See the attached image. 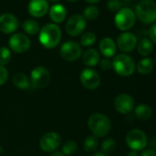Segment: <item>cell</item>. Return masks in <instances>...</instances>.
I'll return each instance as SVG.
<instances>
[{"label": "cell", "instance_id": "29", "mask_svg": "<svg viewBox=\"0 0 156 156\" xmlns=\"http://www.w3.org/2000/svg\"><path fill=\"white\" fill-rule=\"evenodd\" d=\"M116 141L111 139V138H108V139H106L105 140H103L102 144H101V149H102V152L106 153V154H108V153H111L115 151L116 149Z\"/></svg>", "mask_w": 156, "mask_h": 156}, {"label": "cell", "instance_id": "42", "mask_svg": "<svg viewBox=\"0 0 156 156\" xmlns=\"http://www.w3.org/2000/svg\"><path fill=\"white\" fill-rule=\"evenodd\" d=\"M155 64H156V58H155Z\"/></svg>", "mask_w": 156, "mask_h": 156}, {"label": "cell", "instance_id": "35", "mask_svg": "<svg viewBox=\"0 0 156 156\" xmlns=\"http://www.w3.org/2000/svg\"><path fill=\"white\" fill-rule=\"evenodd\" d=\"M140 156H156V151H154L152 149L144 150Z\"/></svg>", "mask_w": 156, "mask_h": 156}, {"label": "cell", "instance_id": "8", "mask_svg": "<svg viewBox=\"0 0 156 156\" xmlns=\"http://www.w3.org/2000/svg\"><path fill=\"white\" fill-rule=\"evenodd\" d=\"M61 56L67 62H73L80 58L82 55L81 46L75 41H70L64 42L60 49Z\"/></svg>", "mask_w": 156, "mask_h": 156}, {"label": "cell", "instance_id": "13", "mask_svg": "<svg viewBox=\"0 0 156 156\" xmlns=\"http://www.w3.org/2000/svg\"><path fill=\"white\" fill-rule=\"evenodd\" d=\"M114 107L120 114H129L134 109V100L128 94H119L114 100Z\"/></svg>", "mask_w": 156, "mask_h": 156}, {"label": "cell", "instance_id": "17", "mask_svg": "<svg viewBox=\"0 0 156 156\" xmlns=\"http://www.w3.org/2000/svg\"><path fill=\"white\" fill-rule=\"evenodd\" d=\"M99 50L104 56L109 58L115 55L117 51V46L112 39L107 37L101 40L99 43Z\"/></svg>", "mask_w": 156, "mask_h": 156}, {"label": "cell", "instance_id": "43", "mask_svg": "<svg viewBox=\"0 0 156 156\" xmlns=\"http://www.w3.org/2000/svg\"><path fill=\"white\" fill-rule=\"evenodd\" d=\"M128 1H129V0H128Z\"/></svg>", "mask_w": 156, "mask_h": 156}, {"label": "cell", "instance_id": "2", "mask_svg": "<svg viewBox=\"0 0 156 156\" xmlns=\"http://www.w3.org/2000/svg\"><path fill=\"white\" fill-rule=\"evenodd\" d=\"M87 125L91 132L97 138L105 137L111 129L110 119L106 115L100 113L92 114L87 120Z\"/></svg>", "mask_w": 156, "mask_h": 156}, {"label": "cell", "instance_id": "6", "mask_svg": "<svg viewBox=\"0 0 156 156\" xmlns=\"http://www.w3.org/2000/svg\"><path fill=\"white\" fill-rule=\"evenodd\" d=\"M136 21L135 13L128 8L121 9L115 16V25L122 31H126L131 29Z\"/></svg>", "mask_w": 156, "mask_h": 156}, {"label": "cell", "instance_id": "16", "mask_svg": "<svg viewBox=\"0 0 156 156\" xmlns=\"http://www.w3.org/2000/svg\"><path fill=\"white\" fill-rule=\"evenodd\" d=\"M28 10L33 18H42L49 10V4L47 0H30Z\"/></svg>", "mask_w": 156, "mask_h": 156}, {"label": "cell", "instance_id": "40", "mask_svg": "<svg viewBox=\"0 0 156 156\" xmlns=\"http://www.w3.org/2000/svg\"><path fill=\"white\" fill-rule=\"evenodd\" d=\"M47 1L51 2V3H56V2H58V1H59V0H47Z\"/></svg>", "mask_w": 156, "mask_h": 156}, {"label": "cell", "instance_id": "37", "mask_svg": "<svg viewBox=\"0 0 156 156\" xmlns=\"http://www.w3.org/2000/svg\"><path fill=\"white\" fill-rule=\"evenodd\" d=\"M92 156H108V155L106 154V153H104V152H102V151H98V152L94 153Z\"/></svg>", "mask_w": 156, "mask_h": 156}, {"label": "cell", "instance_id": "4", "mask_svg": "<svg viewBox=\"0 0 156 156\" xmlns=\"http://www.w3.org/2000/svg\"><path fill=\"white\" fill-rule=\"evenodd\" d=\"M112 68L119 76L128 77L134 73L136 66L134 60L129 55L120 53L114 58L112 62Z\"/></svg>", "mask_w": 156, "mask_h": 156}, {"label": "cell", "instance_id": "27", "mask_svg": "<svg viewBox=\"0 0 156 156\" xmlns=\"http://www.w3.org/2000/svg\"><path fill=\"white\" fill-rule=\"evenodd\" d=\"M11 61V52L10 50L7 47L0 48V65L6 66Z\"/></svg>", "mask_w": 156, "mask_h": 156}, {"label": "cell", "instance_id": "36", "mask_svg": "<svg viewBox=\"0 0 156 156\" xmlns=\"http://www.w3.org/2000/svg\"><path fill=\"white\" fill-rule=\"evenodd\" d=\"M50 156H64V154L62 151H54Z\"/></svg>", "mask_w": 156, "mask_h": 156}, {"label": "cell", "instance_id": "22", "mask_svg": "<svg viewBox=\"0 0 156 156\" xmlns=\"http://www.w3.org/2000/svg\"><path fill=\"white\" fill-rule=\"evenodd\" d=\"M137 49H138V51H139V53L140 55L146 57V56H149L152 52V51H153V43L151 41L150 39L143 38L138 42Z\"/></svg>", "mask_w": 156, "mask_h": 156}, {"label": "cell", "instance_id": "28", "mask_svg": "<svg viewBox=\"0 0 156 156\" xmlns=\"http://www.w3.org/2000/svg\"><path fill=\"white\" fill-rule=\"evenodd\" d=\"M96 40H97L96 35L91 31H87V32H86V33H84L82 35L80 41H81L82 46L89 47V46H92L96 42Z\"/></svg>", "mask_w": 156, "mask_h": 156}, {"label": "cell", "instance_id": "7", "mask_svg": "<svg viewBox=\"0 0 156 156\" xmlns=\"http://www.w3.org/2000/svg\"><path fill=\"white\" fill-rule=\"evenodd\" d=\"M51 81V73L43 66L35 67L30 73V84L34 88H45Z\"/></svg>", "mask_w": 156, "mask_h": 156}, {"label": "cell", "instance_id": "23", "mask_svg": "<svg viewBox=\"0 0 156 156\" xmlns=\"http://www.w3.org/2000/svg\"><path fill=\"white\" fill-rule=\"evenodd\" d=\"M13 83L19 89L27 90L30 87V81L29 77L23 73H18L13 76Z\"/></svg>", "mask_w": 156, "mask_h": 156}, {"label": "cell", "instance_id": "12", "mask_svg": "<svg viewBox=\"0 0 156 156\" xmlns=\"http://www.w3.org/2000/svg\"><path fill=\"white\" fill-rule=\"evenodd\" d=\"M61 136L57 132L50 131L41 137L40 140V146L43 151L51 152L58 149L61 144Z\"/></svg>", "mask_w": 156, "mask_h": 156}, {"label": "cell", "instance_id": "41", "mask_svg": "<svg viewBox=\"0 0 156 156\" xmlns=\"http://www.w3.org/2000/svg\"><path fill=\"white\" fill-rule=\"evenodd\" d=\"M67 1H70V2H75L77 0H67Z\"/></svg>", "mask_w": 156, "mask_h": 156}, {"label": "cell", "instance_id": "34", "mask_svg": "<svg viewBox=\"0 0 156 156\" xmlns=\"http://www.w3.org/2000/svg\"><path fill=\"white\" fill-rule=\"evenodd\" d=\"M100 67L104 71H108L112 68V62L109 59H103L100 62Z\"/></svg>", "mask_w": 156, "mask_h": 156}, {"label": "cell", "instance_id": "26", "mask_svg": "<svg viewBox=\"0 0 156 156\" xmlns=\"http://www.w3.org/2000/svg\"><path fill=\"white\" fill-rule=\"evenodd\" d=\"M99 15V10L97 7L95 6H88L85 10H84V19L87 20H95Z\"/></svg>", "mask_w": 156, "mask_h": 156}, {"label": "cell", "instance_id": "30", "mask_svg": "<svg viewBox=\"0 0 156 156\" xmlns=\"http://www.w3.org/2000/svg\"><path fill=\"white\" fill-rule=\"evenodd\" d=\"M77 151V144L73 140H67L62 147V152L64 154V156H70L73 155Z\"/></svg>", "mask_w": 156, "mask_h": 156}, {"label": "cell", "instance_id": "5", "mask_svg": "<svg viewBox=\"0 0 156 156\" xmlns=\"http://www.w3.org/2000/svg\"><path fill=\"white\" fill-rule=\"evenodd\" d=\"M126 143L134 151H142L147 145V136L144 131L139 129L129 130L126 135Z\"/></svg>", "mask_w": 156, "mask_h": 156}, {"label": "cell", "instance_id": "32", "mask_svg": "<svg viewBox=\"0 0 156 156\" xmlns=\"http://www.w3.org/2000/svg\"><path fill=\"white\" fill-rule=\"evenodd\" d=\"M9 78V72L5 66L0 65V86L4 85Z\"/></svg>", "mask_w": 156, "mask_h": 156}, {"label": "cell", "instance_id": "31", "mask_svg": "<svg viewBox=\"0 0 156 156\" xmlns=\"http://www.w3.org/2000/svg\"><path fill=\"white\" fill-rule=\"evenodd\" d=\"M107 6L110 11H119L121 9L122 4L119 0H109Z\"/></svg>", "mask_w": 156, "mask_h": 156}, {"label": "cell", "instance_id": "25", "mask_svg": "<svg viewBox=\"0 0 156 156\" xmlns=\"http://www.w3.org/2000/svg\"><path fill=\"white\" fill-rule=\"evenodd\" d=\"M98 146V140L96 136L91 135L86 138L84 140V149L87 152L94 151Z\"/></svg>", "mask_w": 156, "mask_h": 156}, {"label": "cell", "instance_id": "39", "mask_svg": "<svg viewBox=\"0 0 156 156\" xmlns=\"http://www.w3.org/2000/svg\"><path fill=\"white\" fill-rule=\"evenodd\" d=\"M101 0H86V2L89 3V4H97L98 2H100Z\"/></svg>", "mask_w": 156, "mask_h": 156}, {"label": "cell", "instance_id": "24", "mask_svg": "<svg viewBox=\"0 0 156 156\" xmlns=\"http://www.w3.org/2000/svg\"><path fill=\"white\" fill-rule=\"evenodd\" d=\"M23 30L30 34V35H35L40 31V24L33 20H27L22 24Z\"/></svg>", "mask_w": 156, "mask_h": 156}, {"label": "cell", "instance_id": "19", "mask_svg": "<svg viewBox=\"0 0 156 156\" xmlns=\"http://www.w3.org/2000/svg\"><path fill=\"white\" fill-rule=\"evenodd\" d=\"M82 61L84 64H86L87 66L89 67L96 66L100 62V54L95 49L87 50L82 56Z\"/></svg>", "mask_w": 156, "mask_h": 156}, {"label": "cell", "instance_id": "18", "mask_svg": "<svg viewBox=\"0 0 156 156\" xmlns=\"http://www.w3.org/2000/svg\"><path fill=\"white\" fill-rule=\"evenodd\" d=\"M66 9L61 4H55L51 7L49 15L51 20L55 23H62L66 18Z\"/></svg>", "mask_w": 156, "mask_h": 156}, {"label": "cell", "instance_id": "1", "mask_svg": "<svg viewBox=\"0 0 156 156\" xmlns=\"http://www.w3.org/2000/svg\"><path fill=\"white\" fill-rule=\"evenodd\" d=\"M62 38V31L60 27L56 24L49 23L42 27L40 30L39 40L41 45L47 49H52L56 47Z\"/></svg>", "mask_w": 156, "mask_h": 156}, {"label": "cell", "instance_id": "33", "mask_svg": "<svg viewBox=\"0 0 156 156\" xmlns=\"http://www.w3.org/2000/svg\"><path fill=\"white\" fill-rule=\"evenodd\" d=\"M148 35H149V38H150L151 41L152 43L156 44V23L153 24V25L149 29Z\"/></svg>", "mask_w": 156, "mask_h": 156}, {"label": "cell", "instance_id": "3", "mask_svg": "<svg viewBox=\"0 0 156 156\" xmlns=\"http://www.w3.org/2000/svg\"><path fill=\"white\" fill-rule=\"evenodd\" d=\"M135 16L145 24L156 21V1L154 0H140L135 8Z\"/></svg>", "mask_w": 156, "mask_h": 156}, {"label": "cell", "instance_id": "21", "mask_svg": "<svg viewBox=\"0 0 156 156\" xmlns=\"http://www.w3.org/2000/svg\"><path fill=\"white\" fill-rule=\"evenodd\" d=\"M134 113L138 119L145 121L152 116V109L146 104H140L134 108Z\"/></svg>", "mask_w": 156, "mask_h": 156}, {"label": "cell", "instance_id": "20", "mask_svg": "<svg viewBox=\"0 0 156 156\" xmlns=\"http://www.w3.org/2000/svg\"><path fill=\"white\" fill-rule=\"evenodd\" d=\"M154 67V62L151 58L146 57L141 59L137 64V71L141 75L150 74Z\"/></svg>", "mask_w": 156, "mask_h": 156}, {"label": "cell", "instance_id": "38", "mask_svg": "<svg viewBox=\"0 0 156 156\" xmlns=\"http://www.w3.org/2000/svg\"><path fill=\"white\" fill-rule=\"evenodd\" d=\"M127 156H140V155L138 154V152H137V151H129V152L127 154Z\"/></svg>", "mask_w": 156, "mask_h": 156}, {"label": "cell", "instance_id": "14", "mask_svg": "<svg viewBox=\"0 0 156 156\" xmlns=\"http://www.w3.org/2000/svg\"><path fill=\"white\" fill-rule=\"evenodd\" d=\"M117 46L123 52L132 51L137 46V37L131 32L121 33L117 39Z\"/></svg>", "mask_w": 156, "mask_h": 156}, {"label": "cell", "instance_id": "11", "mask_svg": "<svg viewBox=\"0 0 156 156\" xmlns=\"http://www.w3.org/2000/svg\"><path fill=\"white\" fill-rule=\"evenodd\" d=\"M86 26H87V22L83 16L73 15L68 20L65 25V30L70 36L76 37L79 36L85 30Z\"/></svg>", "mask_w": 156, "mask_h": 156}, {"label": "cell", "instance_id": "9", "mask_svg": "<svg viewBox=\"0 0 156 156\" xmlns=\"http://www.w3.org/2000/svg\"><path fill=\"white\" fill-rule=\"evenodd\" d=\"M80 81L84 87L88 90L97 89L101 82L100 76L98 73L93 69L87 68L81 72L80 73Z\"/></svg>", "mask_w": 156, "mask_h": 156}, {"label": "cell", "instance_id": "15", "mask_svg": "<svg viewBox=\"0 0 156 156\" xmlns=\"http://www.w3.org/2000/svg\"><path fill=\"white\" fill-rule=\"evenodd\" d=\"M20 26L19 20L16 16L6 13L0 16V31L5 34L15 32Z\"/></svg>", "mask_w": 156, "mask_h": 156}, {"label": "cell", "instance_id": "10", "mask_svg": "<svg viewBox=\"0 0 156 156\" xmlns=\"http://www.w3.org/2000/svg\"><path fill=\"white\" fill-rule=\"evenodd\" d=\"M9 44V48L13 51L17 53H23L30 48L31 42L27 35L23 33H16L10 37Z\"/></svg>", "mask_w": 156, "mask_h": 156}]
</instances>
